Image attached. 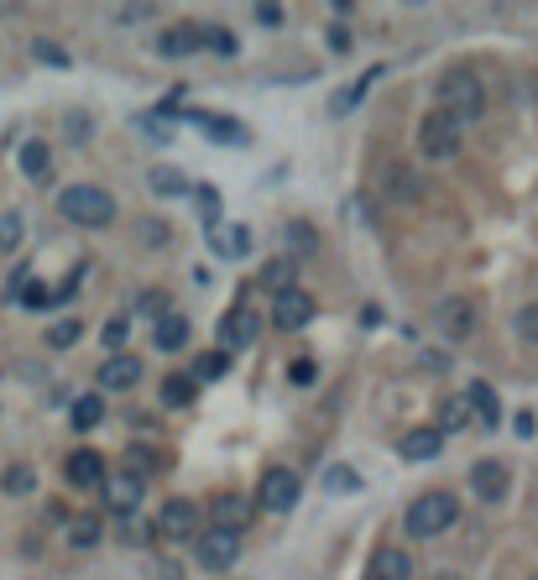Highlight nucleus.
I'll list each match as a JSON object with an SVG mask.
<instances>
[{"mask_svg": "<svg viewBox=\"0 0 538 580\" xmlns=\"http://www.w3.org/2000/svg\"><path fill=\"white\" fill-rule=\"evenodd\" d=\"M460 518V502L450 492H424V497H413L408 502V518L403 528L413 533V539H439V533H450Z\"/></svg>", "mask_w": 538, "mask_h": 580, "instance_id": "f257e3e1", "label": "nucleus"}, {"mask_svg": "<svg viewBox=\"0 0 538 580\" xmlns=\"http://www.w3.org/2000/svg\"><path fill=\"white\" fill-rule=\"evenodd\" d=\"M439 110L450 115V121H481V110H486V89H481V79L476 74H465V68H455V74H444L439 79Z\"/></svg>", "mask_w": 538, "mask_h": 580, "instance_id": "f03ea898", "label": "nucleus"}, {"mask_svg": "<svg viewBox=\"0 0 538 580\" xmlns=\"http://www.w3.org/2000/svg\"><path fill=\"white\" fill-rule=\"evenodd\" d=\"M58 210H63V220H74L84 230H100V225L115 220V199L105 189H95V183H74V189L58 194Z\"/></svg>", "mask_w": 538, "mask_h": 580, "instance_id": "7ed1b4c3", "label": "nucleus"}, {"mask_svg": "<svg viewBox=\"0 0 538 580\" xmlns=\"http://www.w3.org/2000/svg\"><path fill=\"white\" fill-rule=\"evenodd\" d=\"M418 152L429 162H450L460 152V121H450L444 110H429L424 121H418Z\"/></svg>", "mask_w": 538, "mask_h": 580, "instance_id": "20e7f679", "label": "nucleus"}, {"mask_svg": "<svg viewBox=\"0 0 538 580\" xmlns=\"http://www.w3.org/2000/svg\"><path fill=\"white\" fill-rule=\"evenodd\" d=\"M298 471H288V466H272L267 476H262V486H256V502L267 507V513H293L298 507Z\"/></svg>", "mask_w": 538, "mask_h": 580, "instance_id": "39448f33", "label": "nucleus"}, {"mask_svg": "<svg viewBox=\"0 0 538 580\" xmlns=\"http://www.w3.org/2000/svg\"><path fill=\"white\" fill-rule=\"evenodd\" d=\"M434 330H439L444 340H471V330H476V309H471V298H460V293L439 298V304H434Z\"/></svg>", "mask_w": 538, "mask_h": 580, "instance_id": "423d86ee", "label": "nucleus"}, {"mask_svg": "<svg viewBox=\"0 0 538 580\" xmlns=\"http://www.w3.org/2000/svg\"><path fill=\"white\" fill-rule=\"evenodd\" d=\"M194 554H199L204 570H225V565H236V554H241V533L209 528V533H199V539H194Z\"/></svg>", "mask_w": 538, "mask_h": 580, "instance_id": "0eeeda50", "label": "nucleus"}, {"mask_svg": "<svg viewBox=\"0 0 538 580\" xmlns=\"http://www.w3.org/2000/svg\"><path fill=\"white\" fill-rule=\"evenodd\" d=\"M272 324L277 330H303V324H314V298L303 288H288L272 298Z\"/></svg>", "mask_w": 538, "mask_h": 580, "instance_id": "6e6552de", "label": "nucleus"}, {"mask_svg": "<svg viewBox=\"0 0 538 580\" xmlns=\"http://www.w3.org/2000/svg\"><path fill=\"white\" fill-rule=\"evenodd\" d=\"M63 476H68V486H79V492H100V486H105L100 450H74V455H68V466H63Z\"/></svg>", "mask_w": 538, "mask_h": 580, "instance_id": "1a4fd4ad", "label": "nucleus"}, {"mask_svg": "<svg viewBox=\"0 0 538 580\" xmlns=\"http://www.w3.org/2000/svg\"><path fill=\"white\" fill-rule=\"evenodd\" d=\"M251 340H256V314H251L246 304L225 309V319H220V351H225V356H230V351H246Z\"/></svg>", "mask_w": 538, "mask_h": 580, "instance_id": "9d476101", "label": "nucleus"}, {"mask_svg": "<svg viewBox=\"0 0 538 580\" xmlns=\"http://www.w3.org/2000/svg\"><path fill=\"white\" fill-rule=\"evenodd\" d=\"M507 486H512V471L502 466V460H476V466H471V492L481 502H502Z\"/></svg>", "mask_w": 538, "mask_h": 580, "instance_id": "9b49d317", "label": "nucleus"}, {"mask_svg": "<svg viewBox=\"0 0 538 580\" xmlns=\"http://www.w3.org/2000/svg\"><path fill=\"white\" fill-rule=\"evenodd\" d=\"M157 528H162V533H173V539H199V502H189V497H173L168 507H162Z\"/></svg>", "mask_w": 538, "mask_h": 580, "instance_id": "f8f14e48", "label": "nucleus"}, {"mask_svg": "<svg viewBox=\"0 0 538 580\" xmlns=\"http://www.w3.org/2000/svg\"><path fill=\"white\" fill-rule=\"evenodd\" d=\"M209 518H215V528H225V533H246V523H251V497L220 492L215 502H209Z\"/></svg>", "mask_w": 538, "mask_h": 580, "instance_id": "ddd939ff", "label": "nucleus"}, {"mask_svg": "<svg viewBox=\"0 0 538 580\" xmlns=\"http://www.w3.org/2000/svg\"><path fill=\"white\" fill-rule=\"evenodd\" d=\"M413 575L418 570L408 560V549H397V544L377 549V554H371V565H366V580H413Z\"/></svg>", "mask_w": 538, "mask_h": 580, "instance_id": "4468645a", "label": "nucleus"}, {"mask_svg": "<svg viewBox=\"0 0 538 580\" xmlns=\"http://www.w3.org/2000/svg\"><path fill=\"white\" fill-rule=\"evenodd\" d=\"M142 382V361H136L131 351H115L105 366H100V387L105 392H126V387H136Z\"/></svg>", "mask_w": 538, "mask_h": 580, "instance_id": "2eb2a0df", "label": "nucleus"}, {"mask_svg": "<svg viewBox=\"0 0 538 580\" xmlns=\"http://www.w3.org/2000/svg\"><path fill=\"white\" fill-rule=\"evenodd\" d=\"M189 121L209 136V142H225V147H246V126L230 121V115H209V110H194Z\"/></svg>", "mask_w": 538, "mask_h": 580, "instance_id": "dca6fc26", "label": "nucleus"}, {"mask_svg": "<svg viewBox=\"0 0 538 580\" xmlns=\"http://www.w3.org/2000/svg\"><path fill=\"white\" fill-rule=\"evenodd\" d=\"M209 246H215V257H225V262H241L246 251H251V230L246 225H215L209 230Z\"/></svg>", "mask_w": 538, "mask_h": 580, "instance_id": "f3484780", "label": "nucleus"}, {"mask_svg": "<svg viewBox=\"0 0 538 580\" xmlns=\"http://www.w3.org/2000/svg\"><path fill=\"white\" fill-rule=\"evenodd\" d=\"M100 492H105L110 513H136V502H142V476H115V481L105 476Z\"/></svg>", "mask_w": 538, "mask_h": 580, "instance_id": "a211bd4d", "label": "nucleus"}, {"mask_svg": "<svg viewBox=\"0 0 538 580\" xmlns=\"http://www.w3.org/2000/svg\"><path fill=\"white\" fill-rule=\"evenodd\" d=\"M439 450H444V434H439V429H408V434H403V445H397V455L413 460V466L434 460Z\"/></svg>", "mask_w": 538, "mask_h": 580, "instance_id": "6ab92c4d", "label": "nucleus"}, {"mask_svg": "<svg viewBox=\"0 0 538 580\" xmlns=\"http://www.w3.org/2000/svg\"><path fill=\"white\" fill-rule=\"evenodd\" d=\"M465 408H471V419H481L486 429H497V419H502V403H497V392H491V382L465 387Z\"/></svg>", "mask_w": 538, "mask_h": 580, "instance_id": "aec40b11", "label": "nucleus"}, {"mask_svg": "<svg viewBox=\"0 0 538 580\" xmlns=\"http://www.w3.org/2000/svg\"><path fill=\"white\" fill-rule=\"evenodd\" d=\"M199 48H204L199 27H173V32L157 37V53H162V58H189V53H199Z\"/></svg>", "mask_w": 538, "mask_h": 580, "instance_id": "412c9836", "label": "nucleus"}, {"mask_svg": "<svg viewBox=\"0 0 538 580\" xmlns=\"http://www.w3.org/2000/svg\"><path fill=\"white\" fill-rule=\"evenodd\" d=\"M152 345H157V351H183V345H189V319H183V314H162L157 330H152Z\"/></svg>", "mask_w": 538, "mask_h": 580, "instance_id": "4be33fe9", "label": "nucleus"}, {"mask_svg": "<svg viewBox=\"0 0 538 580\" xmlns=\"http://www.w3.org/2000/svg\"><path fill=\"white\" fill-rule=\"evenodd\" d=\"M147 189H152L157 199H183V194H189V178H183L178 168H152V173H147Z\"/></svg>", "mask_w": 538, "mask_h": 580, "instance_id": "5701e85b", "label": "nucleus"}, {"mask_svg": "<svg viewBox=\"0 0 538 580\" xmlns=\"http://www.w3.org/2000/svg\"><path fill=\"white\" fill-rule=\"evenodd\" d=\"M194 392H199V382L183 377V371L162 377V403H168V408H194Z\"/></svg>", "mask_w": 538, "mask_h": 580, "instance_id": "b1692460", "label": "nucleus"}, {"mask_svg": "<svg viewBox=\"0 0 538 580\" xmlns=\"http://www.w3.org/2000/svg\"><path fill=\"white\" fill-rule=\"evenodd\" d=\"M382 183H387L392 199H413L418 189H424V183H418V173H408L403 162H387V168H382Z\"/></svg>", "mask_w": 538, "mask_h": 580, "instance_id": "393cba45", "label": "nucleus"}, {"mask_svg": "<svg viewBox=\"0 0 538 580\" xmlns=\"http://www.w3.org/2000/svg\"><path fill=\"white\" fill-rule=\"evenodd\" d=\"M16 168L27 173V178H48L53 157H48V147H42V142H21V152H16Z\"/></svg>", "mask_w": 538, "mask_h": 580, "instance_id": "a878e982", "label": "nucleus"}, {"mask_svg": "<svg viewBox=\"0 0 538 580\" xmlns=\"http://www.w3.org/2000/svg\"><path fill=\"white\" fill-rule=\"evenodd\" d=\"M189 194H194V204H199V220L215 230V225H220V189H215V183H199V189H189Z\"/></svg>", "mask_w": 538, "mask_h": 580, "instance_id": "bb28decb", "label": "nucleus"}, {"mask_svg": "<svg viewBox=\"0 0 538 580\" xmlns=\"http://www.w3.org/2000/svg\"><path fill=\"white\" fill-rule=\"evenodd\" d=\"M68 544H74V549H95L100 544V518H74V523H68Z\"/></svg>", "mask_w": 538, "mask_h": 580, "instance_id": "cd10ccee", "label": "nucleus"}, {"mask_svg": "<svg viewBox=\"0 0 538 580\" xmlns=\"http://www.w3.org/2000/svg\"><path fill=\"white\" fill-rule=\"evenodd\" d=\"M465 424H471V408H465V398H450L439 408V434H460Z\"/></svg>", "mask_w": 538, "mask_h": 580, "instance_id": "c85d7f7f", "label": "nucleus"}, {"mask_svg": "<svg viewBox=\"0 0 538 580\" xmlns=\"http://www.w3.org/2000/svg\"><path fill=\"white\" fill-rule=\"evenodd\" d=\"M324 486H330L335 497H350V492H361V476L350 466H324Z\"/></svg>", "mask_w": 538, "mask_h": 580, "instance_id": "c756f323", "label": "nucleus"}, {"mask_svg": "<svg viewBox=\"0 0 538 580\" xmlns=\"http://www.w3.org/2000/svg\"><path fill=\"white\" fill-rule=\"evenodd\" d=\"M262 288H272V293H288V288H293V262H288V257L267 262V267H262Z\"/></svg>", "mask_w": 538, "mask_h": 580, "instance_id": "7c9ffc66", "label": "nucleus"}, {"mask_svg": "<svg viewBox=\"0 0 538 580\" xmlns=\"http://www.w3.org/2000/svg\"><path fill=\"white\" fill-rule=\"evenodd\" d=\"M0 486H6L11 497H27V492H37V471L32 466H11L6 476H0Z\"/></svg>", "mask_w": 538, "mask_h": 580, "instance_id": "2f4dec72", "label": "nucleus"}, {"mask_svg": "<svg viewBox=\"0 0 538 580\" xmlns=\"http://www.w3.org/2000/svg\"><path fill=\"white\" fill-rule=\"evenodd\" d=\"M230 371V356L225 351H209V356H199V366H194V382H220Z\"/></svg>", "mask_w": 538, "mask_h": 580, "instance_id": "473e14b6", "label": "nucleus"}, {"mask_svg": "<svg viewBox=\"0 0 538 580\" xmlns=\"http://www.w3.org/2000/svg\"><path fill=\"white\" fill-rule=\"evenodd\" d=\"M100 419H105V403L95 398V392H89V398H79V403H74V429H95Z\"/></svg>", "mask_w": 538, "mask_h": 580, "instance_id": "72a5a7b5", "label": "nucleus"}, {"mask_svg": "<svg viewBox=\"0 0 538 580\" xmlns=\"http://www.w3.org/2000/svg\"><path fill=\"white\" fill-rule=\"evenodd\" d=\"M79 319H58L53 324V330H48V345H53V351H68V345H79Z\"/></svg>", "mask_w": 538, "mask_h": 580, "instance_id": "f704fd0d", "label": "nucleus"}, {"mask_svg": "<svg viewBox=\"0 0 538 580\" xmlns=\"http://www.w3.org/2000/svg\"><path fill=\"white\" fill-rule=\"evenodd\" d=\"M136 236H142V246H168L173 230L162 225V220H142V225H136Z\"/></svg>", "mask_w": 538, "mask_h": 580, "instance_id": "c9c22d12", "label": "nucleus"}, {"mask_svg": "<svg viewBox=\"0 0 538 580\" xmlns=\"http://www.w3.org/2000/svg\"><path fill=\"white\" fill-rule=\"evenodd\" d=\"M21 246V215H0V251Z\"/></svg>", "mask_w": 538, "mask_h": 580, "instance_id": "e433bc0d", "label": "nucleus"}, {"mask_svg": "<svg viewBox=\"0 0 538 580\" xmlns=\"http://www.w3.org/2000/svg\"><path fill=\"white\" fill-rule=\"evenodd\" d=\"M32 58H42V63H53V68H68V53L58 48V42H42V37L32 42Z\"/></svg>", "mask_w": 538, "mask_h": 580, "instance_id": "4c0bfd02", "label": "nucleus"}, {"mask_svg": "<svg viewBox=\"0 0 538 580\" xmlns=\"http://www.w3.org/2000/svg\"><path fill=\"white\" fill-rule=\"evenodd\" d=\"M199 37H204V48H215V53H236V37H230L225 27H204Z\"/></svg>", "mask_w": 538, "mask_h": 580, "instance_id": "58836bf2", "label": "nucleus"}, {"mask_svg": "<svg viewBox=\"0 0 538 580\" xmlns=\"http://www.w3.org/2000/svg\"><path fill=\"white\" fill-rule=\"evenodd\" d=\"M126 335H131V324H126V319H110L105 330H100V340L110 345V351H121V345H126Z\"/></svg>", "mask_w": 538, "mask_h": 580, "instance_id": "ea45409f", "label": "nucleus"}, {"mask_svg": "<svg viewBox=\"0 0 538 580\" xmlns=\"http://www.w3.org/2000/svg\"><path fill=\"white\" fill-rule=\"evenodd\" d=\"M518 335H523L528 345H538V304H528V309L518 314Z\"/></svg>", "mask_w": 538, "mask_h": 580, "instance_id": "a19ab883", "label": "nucleus"}, {"mask_svg": "<svg viewBox=\"0 0 538 580\" xmlns=\"http://www.w3.org/2000/svg\"><path fill=\"white\" fill-rule=\"evenodd\" d=\"M288 377H293V382H298V387H309V382H314V377H319V371H314V361H309V356H298V361H293V366H288Z\"/></svg>", "mask_w": 538, "mask_h": 580, "instance_id": "79ce46f5", "label": "nucleus"}, {"mask_svg": "<svg viewBox=\"0 0 538 580\" xmlns=\"http://www.w3.org/2000/svg\"><path fill=\"white\" fill-rule=\"evenodd\" d=\"M63 136H68V142H84V136H89V121H84V115H68V121H63Z\"/></svg>", "mask_w": 538, "mask_h": 580, "instance_id": "37998d69", "label": "nucleus"}, {"mask_svg": "<svg viewBox=\"0 0 538 580\" xmlns=\"http://www.w3.org/2000/svg\"><path fill=\"white\" fill-rule=\"evenodd\" d=\"M293 241H298V251H303V257H309V251H314V230L298 220V225H293Z\"/></svg>", "mask_w": 538, "mask_h": 580, "instance_id": "c03bdc74", "label": "nucleus"}, {"mask_svg": "<svg viewBox=\"0 0 538 580\" xmlns=\"http://www.w3.org/2000/svg\"><path fill=\"white\" fill-rule=\"evenodd\" d=\"M256 21H262V27H283V11H277V6H256Z\"/></svg>", "mask_w": 538, "mask_h": 580, "instance_id": "a18cd8bd", "label": "nucleus"}, {"mask_svg": "<svg viewBox=\"0 0 538 580\" xmlns=\"http://www.w3.org/2000/svg\"><path fill=\"white\" fill-rule=\"evenodd\" d=\"M152 16V6H121L115 11V21H147Z\"/></svg>", "mask_w": 538, "mask_h": 580, "instance_id": "49530a36", "label": "nucleus"}, {"mask_svg": "<svg viewBox=\"0 0 538 580\" xmlns=\"http://www.w3.org/2000/svg\"><path fill=\"white\" fill-rule=\"evenodd\" d=\"M142 131H152V136H157V142H168V136H173V126H162V121H152V115H142Z\"/></svg>", "mask_w": 538, "mask_h": 580, "instance_id": "de8ad7c7", "label": "nucleus"}, {"mask_svg": "<svg viewBox=\"0 0 538 580\" xmlns=\"http://www.w3.org/2000/svg\"><path fill=\"white\" fill-rule=\"evenodd\" d=\"M512 429H518L523 439H533V429H538V424H533V413H518V424H512Z\"/></svg>", "mask_w": 538, "mask_h": 580, "instance_id": "09e8293b", "label": "nucleus"}, {"mask_svg": "<svg viewBox=\"0 0 538 580\" xmlns=\"http://www.w3.org/2000/svg\"><path fill=\"white\" fill-rule=\"evenodd\" d=\"M147 309L152 314H168V293H147Z\"/></svg>", "mask_w": 538, "mask_h": 580, "instance_id": "8fccbe9b", "label": "nucleus"}]
</instances>
